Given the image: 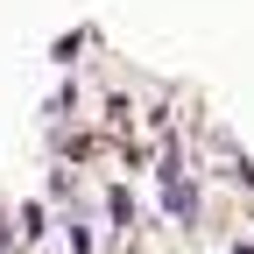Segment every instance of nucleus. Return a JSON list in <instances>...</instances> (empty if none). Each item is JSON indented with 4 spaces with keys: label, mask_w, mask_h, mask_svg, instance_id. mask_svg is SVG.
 Masks as SVG:
<instances>
[{
    "label": "nucleus",
    "mask_w": 254,
    "mask_h": 254,
    "mask_svg": "<svg viewBox=\"0 0 254 254\" xmlns=\"http://www.w3.org/2000/svg\"><path fill=\"white\" fill-rule=\"evenodd\" d=\"M106 212H113V226H120V233H127V226H134V198H127V190H120V184L106 190Z\"/></svg>",
    "instance_id": "1"
},
{
    "label": "nucleus",
    "mask_w": 254,
    "mask_h": 254,
    "mask_svg": "<svg viewBox=\"0 0 254 254\" xmlns=\"http://www.w3.org/2000/svg\"><path fill=\"white\" fill-rule=\"evenodd\" d=\"M43 226H50V219H43V205H28V212H21V240H43Z\"/></svg>",
    "instance_id": "2"
}]
</instances>
